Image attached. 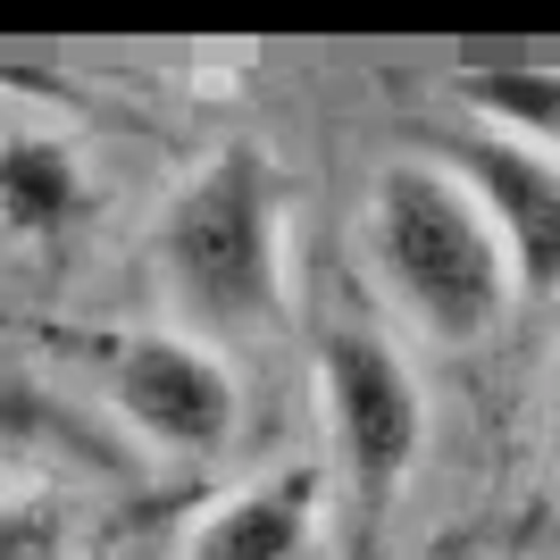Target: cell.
I'll list each match as a JSON object with an SVG mask.
<instances>
[{
    "label": "cell",
    "instance_id": "277c9868",
    "mask_svg": "<svg viewBox=\"0 0 560 560\" xmlns=\"http://www.w3.org/2000/svg\"><path fill=\"white\" fill-rule=\"evenodd\" d=\"M318 401H327V444L360 493H394L427 452V385L410 369L394 327L335 318L318 335Z\"/></svg>",
    "mask_w": 560,
    "mask_h": 560
},
{
    "label": "cell",
    "instance_id": "52a82bcc",
    "mask_svg": "<svg viewBox=\"0 0 560 560\" xmlns=\"http://www.w3.org/2000/svg\"><path fill=\"white\" fill-rule=\"evenodd\" d=\"M93 210V160L59 126H0V243H50Z\"/></svg>",
    "mask_w": 560,
    "mask_h": 560
},
{
    "label": "cell",
    "instance_id": "3957f363",
    "mask_svg": "<svg viewBox=\"0 0 560 560\" xmlns=\"http://www.w3.org/2000/svg\"><path fill=\"white\" fill-rule=\"evenodd\" d=\"M93 385L117 419L135 427L167 460H226L243 435V369L210 335L151 318V327H117L93 343Z\"/></svg>",
    "mask_w": 560,
    "mask_h": 560
},
{
    "label": "cell",
    "instance_id": "5b68a950",
    "mask_svg": "<svg viewBox=\"0 0 560 560\" xmlns=\"http://www.w3.org/2000/svg\"><path fill=\"white\" fill-rule=\"evenodd\" d=\"M335 477L327 460H268L259 477L201 502L185 527V560H327Z\"/></svg>",
    "mask_w": 560,
    "mask_h": 560
},
{
    "label": "cell",
    "instance_id": "6da1fadb",
    "mask_svg": "<svg viewBox=\"0 0 560 560\" xmlns=\"http://www.w3.org/2000/svg\"><path fill=\"white\" fill-rule=\"evenodd\" d=\"M360 259H369L376 302L444 351L493 343L518 310L502 226H493L486 192L452 167V151H394L369 176Z\"/></svg>",
    "mask_w": 560,
    "mask_h": 560
},
{
    "label": "cell",
    "instance_id": "30bf717a",
    "mask_svg": "<svg viewBox=\"0 0 560 560\" xmlns=\"http://www.w3.org/2000/svg\"><path fill=\"white\" fill-rule=\"evenodd\" d=\"M552 435H560V360H552Z\"/></svg>",
    "mask_w": 560,
    "mask_h": 560
},
{
    "label": "cell",
    "instance_id": "ba28073f",
    "mask_svg": "<svg viewBox=\"0 0 560 560\" xmlns=\"http://www.w3.org/2000/svg\"><path fill=\"white\" fill-rule=\"evenodd\" d=\"M452 93L468 101V117L486 135H511L560 160V68H468Z\"/></svg>",
    "mask_w": 560,
    "mask_h": 560
},
{
    "label": "cell",
    "instance_id": "9c48e42d",
    "mask_svg": "<svg viewBox=\"0 0 560 560\" xmlns=\"http://www.w3.org/2000/svg\"><path fill=\"white\" fill-rule=\"evenodd\" d=\"M0 560H75L68 511H50V502H0Z\"/></svg>",
    "mask_w": 560,
    "mask_h": 560
},
{
    "label": "cell",
    "instance_id": "7a4b0ae2",
    "mask_svg": "<svg viewBox=\"0 0 560 560\" xmlns=\"http://www.w3.org/2000/svg\"><path fill=\"white\" fill-rule=\"evenodd\" d=\"M160 293L167 318L210 343L268 335L284 310V201L259 151H218L160 218Z\"/></svg>",
    "mask_w": 560,
    "mask_h": 560
},
{
    "label": "cell",
    "instance_id": "8992f818",
    "mask_svg": "<svg viewBox=\"0 0 560 560\" xmlns=\"http://www.w3.org/2000/svg\"><path fill=\"white\" fill-rule=\"evenodd\" d=\"M452 167L486 192L502 252H511V277H518V302H560V160L468 126L452 142Z\"/></svg>",
    "mask_w": 560,
    "mask_h": 560
}]
</instances>
